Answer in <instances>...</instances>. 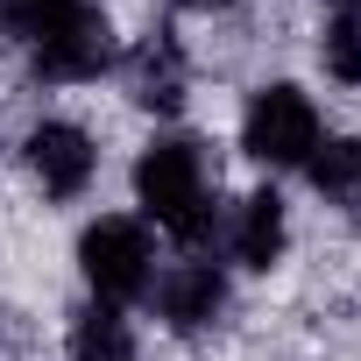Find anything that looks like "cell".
I'll return each mask as SVG.
<instances>
[{"label": "cell", "mask_w": 361, "mask_h": 361, "mask_svg": "<svg viewBox=\"0 0 361 361\" xmlns=\"http://www.w3.org/2000/svg\"><path fill=\"white\" fill-rule=\"evenodd\" d=\"M64 354L71 361H142V347H135V326L121 319V305H85L78 319H71V340H64Z\"/></svg>", "instance_id": "9c48e42d"}, {"label": "cell", "mask_w": 361, "mask_h": 361, "mask_svg": "<svg viewBox=\"0 0 361 361\" xmlns=\"http://www.w3.org/2000/svg\"><path fill=\"white\" fill-rule=\"evenodd\" d=\"M121 78H128V99L142 114H177L192 92V64H185V43H177L170 29L142 36L128 57H121Z\"/></svg>", "instance_id": "52a82bcc"}, {"label": "cell", "mask_w": 361, "mask_h": 361, "mask_svg": "<svg viewBox=\"0 0 361 361\" xmlns=\"http://www.w3.org/2000/svg\"><path fill=\"white\" fill-rule=\"evenodd\" d=\"M326 142V121L312 106L305 85H255L248 106H241V149L262 163V170H298L312 149Z\"/></svg>", "instance_id": "7a4b0ae2"}, {"label": "cell", "mask_w": 361, "mask_h": 361, "mask_svg": "<svg viewBox=\"0 0 361 361\" xmlns=\"http://www.w3.org/2000/svg\"><path fill=\"white\" fill-rule=\"evenodd\" d=\"M305 177L326 206H361V135H326L305 156Z\"/></svg>", "instance_id": "30bf717a"}, {"label": "cell", "mask_w": 361, "mask_h": 361, "mask_svg": "<svg viewBox=\"0 0 361 361\" xmlns=\"http://www.w3.org/2000/svg\"><path fill=\"white\" fill-rule=\"evenodd\" d=\"M283 248H290V213H283V199H276V192H248V199L234 206V220H227V255L262 276V269L283 262Z\"/></svg>", "instance_id": "ba28073f"}, {"label": "cell", "mask_w": 361, "mask_h": 361, "mask_svg": "<svg viewBox=\"0 0 361 361\" xmlns=\"http://www.w3.org/2000/svg\"><path fill=\"white\" fill-rule=\"evenodd\" d=\"M177 8H234V0H177Z\"/></svg>", "instance_id": "4fadbf2b"}, {"label": "cell", "mask_w": 361, "mask_h": 361, "mask_svg": "<svg viewBox=\"0 0 361 361\" xmlns=\"http://www.w3.org/2000/svg\"><path fill=\"white\" fill-rule=\"evenodd\" d=\"M135 206L170 234V241H199L213 227V156L199 135H156L135 156Z\"/></svg>", "instance_id": "6da1fadb"}, {"label": "cell", "mask_w": 361, "mask_h": 361, "mask_svg": "<svg viewBox=\"0 0 361 361\" xmlns=\"http://www.w3.org/2000/svg\"><path fill=\"white\" fill-rule=\"evenodd\" d=\"M71 8V0H0V36H15V43H36L57 15Z\"/></svg>", "instance_id": "7c38bea8"}, {"label": "cell", "mask_w": 361, "mask_h": 361, "mask_svg": "<svg viewBox=\"0 0 361 361\" xmlns=\"http://www.w3.org/2000/svg\"><path fill=\"white\" fill-rule=\"evenodd\" d=\"M22 163L43 185V199H78L92 185V170H99V149H92V135L78 121H36L29 142H22Z\"/></svg>", "instance_id": "5b68a950"}, {"label": "cell", "mask_w": 361, "mask_h": 361, "mask_svg": "<svg viewBox=\"0 0 361 361\" xmlns=\"http://www.w3.org/2000/svg\"><path fill=\"white\" fill-rule=\"evenodd\" d=\"M29 64H36V78H50V85H85V78L114 71V22H106V8L71 0V8L29 43Z\"/></svg>", "instance_id": "277c9868"}, {"label": "cell", "mask_w": 361, "mask_h": 361, "mask_svg": "<svg viewBox=\"0 0 361 361\" xmlns=\"http://www.w3.org/2000/svg\"><path fill=\"white\" fill-rule=\"evenodd\" d=\"M78 269H85V283H92L99 305H135V298L156 283L149 227H142V220H121V213L92 220V227L78 234Z\"/></svg>", "instance_id": "3957f363"}, {"label": "cell", "mask_w": 361, "mask_h": 361, "mask_svg": "<svg viewBox=\"0 0 361 361\" xmlns=\"http://www.w3.org/2000/svg\"><path fill=\"white\" fill-rule=\"evenodd\" d=\"M319 57H326V71H333L340 85H361V15H333Z\"/></svg>", "instance_id": "8fae6325"}, {"label": "cell", "mask_w": 361, "mask_h": 361, "mask_svg": "<svg viewBox=\"0 0 361 361\" xmlns=\"http://www.w3.org/2000/svg\"><path fill=\"white\" fill-rule=\"evenodd\" d=\"M156 319L170 326V333H213L220 319H227V276H220V262H170L156 283Z\"/></svg>", "instance_id": "8992f818"}]
</instances>
